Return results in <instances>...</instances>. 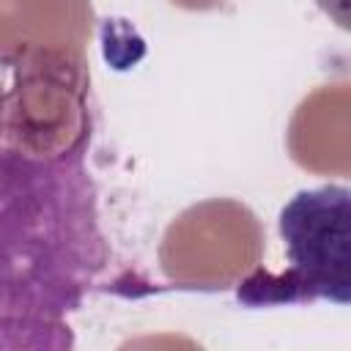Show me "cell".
Instances as JSON below:
<instances>
[{
	"label": "cell",
	"mask_w": 351,
	"mask_h": 351,
	"mask_svg": "<svg viewBox=\"0 0 351 351\" xmlns=\"http://www.w3.org/2000/svg\"><path fill=\"white\" fill-rule=\"evenodd\" d=\"M85 154L88 134L58 154L0 151V351L71 348L69 318L112 263Z\"/></svg>",
	"instance_id": "1"
},
{
	"label": "cell",
	"mask_w": 351,
	"mask_h": 351,
	"mask_svg": "<svg viewBox=\"0 0 351 351\" xmlns=\"http://www.w3.org/2000/svg\"><path fill=\"white\" fill-rule=\"evenodd\" d=\"M351 192L340 184L304 189L280 211V236L288 252V269L271 274L255 269L236 288L247 307L351 302Z\"/></svg>",
	"instance_id": "2"
}]
</instances>
